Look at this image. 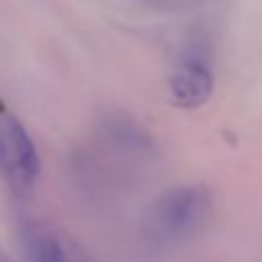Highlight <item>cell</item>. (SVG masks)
I'll return each mask as SVG.
<instances>
[{
    "instance_id": "1",
    "label": "cell",
    "mask_w": 262,
    "mask_h": 262,
    "mask_svg": "<svg viewBox=\"0 0 262 262\" xmlns=\"http://www.w3.org/2000/svg\"><path fill=\"white\" fill-rule=\"evenodd\" d=\"M211 209V194L205 186L174 188L154 209L151 229L164 242H176L194 233L207 219Z\"/></svg>"
},
{
    "instance_id": "2",
    "label": "cell",
    "mask_w": 262,
    "mask_h": 262,
    "mask_svg": "<svg viewBox=\"0 0 262 262\" xmlns=\"http://www.w3.org/2000/svg\"><path fill=\"white\" fill-rule=\"evenodd\" d=\"M0 164L16 194L33 190L39 176V154L29 131L12 115L0 119Z\"/></svg>"
},
{
    "instance_id": "3",
    "label": "cell",
    "mask_w": 262,
    "mask_h": 262,
    "mask_svg": "<svg viewBox=\"0 0 262 262\" xmlns=\"http://www.w3.org/2000/svg\"><path fill=\"white\" fill-rule=\"evenodd\" d=\"M170 88H172L174 100L180 106L194 108V106H201L209 98L213 90V78H211L209 68L201 59L190 57L178 63L172 76Z\"/></svg>"
},
{
    "instance_id": "4",
    "label": "cell",
    "mask_w": 262,
    "mask_h": 262,
    "mask_svg": "<svg viewBox=\"0 0 262 262\" xmlns=\"http://www.w3.org/2000/svg\"><path fill=\"white\" fill-rule=\"evenodd\" d=\"M27 262H70L59 237L43 225H27L20 235Z\"/></svg>"
},
{
    "instance_id": "5",
    "label": "cell",
    "mask_w": 262,
    "mask_h": 262,
    "mask_svg": "<svg viewBox=\"0 0 262 262\" xmlns=\"http://www.w3.org/2000/svg\"><path fill=\"white\" fill-rule=\"evenodd\" d=\"M0 262H10V260H8V258L2 254V250H0Z\"/></svg>"
}]
</instances>
